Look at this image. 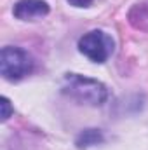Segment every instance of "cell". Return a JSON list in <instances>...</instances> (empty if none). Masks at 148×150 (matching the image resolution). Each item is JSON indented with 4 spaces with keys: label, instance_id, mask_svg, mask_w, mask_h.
<instances>
[{
    "label": "cell",
    "instance_id": "6da1fadb",
    "mask_svg": "<svg viewBox=\"0 0 148 150\" xmlns=\"http://www.w3.org/2000/svg\"><path fill=\"white\" fill-rule=\"evenodd\" d=\"M63 93L68 94L80 103H87L92 107H99L106 101L108 91L105 84L96 79L84 77L78 74H66L63 79Z\"/></svg>",
    "mask_w": 148,
    "mask_h": 150
},
{
    "label": "cell",
    "instance_id": "3957f363",
    "mask_svg": "<svg viewBox=\"0 0 148 150\" xmlns=\"http://www.w3.org/2000/svg\"><path fill=\"white\" fill-rule=\"evenodd\" d=\"M78 51L94 63H105L113 52V40L101 30H92L80 37Z\"/></svg>",
    "mask_w": 148,
    "mask_h": 150
},
{
    "label": "cell",
    "instance_id": "ba28073f",
    "mask_svg": "<svg viewBox=\"0 0 148 150\" xmlns=\"http://www.w3.org/2000/svg\"><path fill=\"white\" fill-rule=\"evenodd\" d=\"M92 2L94 0H68V4L73 5V7H89Z\"/></svg>",
    "mask_w": 148,
    "mask_h": 150
},
{
    "label": "cell",
    "instance_id": "52a82bcc",
    "mask_svg": "<svg viewBox=\"0 0 148 150\" xmlns=\"http://www.w3.org/2000/svg\"><path fill=\"white\" fill-rule=\"evenodd\" d=\"M0 105H2V120H7V119L11 117V113H12L11 101H9L5 96H2V98H0Z\"/></svg>",
    "mask_w": 148,
    "mask_h": 150
},
{
    "label": "cell",
    "instance_id": "8992f818",
    "mask_svg": "<svg viewBox=\"0 0 148 150\" xmlns=\"http://www.w3.org/2000/svg\"><path fill=\"white\" fill-rule=\"evenodd\" d=\"M101 142H103V134H101L99 129H85V131H82V133L77 136L75 145H77L78 149H89V147L98 145V143H101Z\"/></svg>",
    "mask_w": 148,
    "mask_h": 150
},
{
    "label": "cell",
    "instance_id": "7a4b0ae2",
    "mask_svg": "<svg viewBox=\"0 0 148 150\" xmlns=\"http://www.w3.org/2000/svg\"><path fill=\"white\" fill-rule=\"evenodd\" d=\"M33 70L32 56L21 49L5 45L0 52V74L5 80H19Z\"/></svg>",
    "mask_w": 148,
    "mask_h": 150
},
{
    "label": "cell",
    "instance_id": "5b68a950",
    "mask_svg": "<svg viewBox=\"0 0 148 150\" xmlns=\"http://www.w3.org/2000/svg\"><path fill=\"white\" fill-rule=\"evenodd\" d=\"M129 23L138 28V30H145L148 32V0L136 4L131 12H129Z\"/></svg>",
    "mask_w": 148,
    "mask_h": 150
},
{
    "label": "cell",
    "instance_id": "277c9868",
    "mask_svg": "<svg viewBox=\"0 0 148 150\" xmlns=\"http://www.w3.org/2000/svg\"><path fill=\"white\" fill-rule=\"evenodd\" d=\"M12 12L21 21H35L49 14V5L44 0H19Z\"/></svg>",
    "mask_w": 148,
    "mask_h": 150
}]
</instances>
